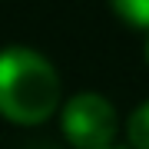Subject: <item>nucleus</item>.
Segmentation results:
<instances>
[{"instance_id": "1", "label": "nucleus", "mask_w": 149, "mask_h": 149, "mask_svg": "<svg viewBox=\"0 0 149 149\" xmlns=\"http://www.w3.org/2000/svg\"><path fill=\"white\" fill-rule=\"evenodd\" d=\"M60 106V73L30 47L0 50V116L20 126H37Z\"/></svg>"}, {"instance_id": "2", "label": "nucleus", "mask_w": 149, "mask_h": 149, "mask_svg": "<svg viewBox=\"0 0 149 149\" xmlns=\"http://www.w3.org/2000/svg\"><path fill=\"white\" fill-rule=\"evenodd\" d=\"M63 136L73 149H109L119 133L116 109L106 96L100 93H76L63 103L60 113Z\"/></svg>"}, {"instance_id": "3", "label": "nucleus", "mask_w": 149, "mask_h": 149, "mask_svg": "<svg viewBox=\"0 0 149 149\" xmlns=\"http://www.w3.org/2000/svg\"><path fill=\"white\" fill-rule=\"evenodd\" d=\"M126 136L133 149H149V100L133 109V116L126 123Z\"/></svg>"}, {"instance_id": "4", "label": "nucleus", "mask_w": 149, "mask_h": 149, "mask_svg": "<svg viewBox=\"0 0 149 149\" xmlns=\"http://www.w3.org/2000/svg\"><path fill=\"white\" fill-rule=\"evenodd\" d=\"M126 23H133L139 30H149V0H109Z\"/></svg>"}, {"instance_id": "5", "label": "nucleus", "mask_w": 149, "mask_h": 149, "mask_svg": "<svg viewBox=\"0 0 149 149\" xmlns=\"http://www.w3.org/2000/svg\"><path fill=\"white\" fill-rule=\"evenodd\" d=\"M143 53H146V63H149V30H146V50Z\"/></svg>"}, {"instance_id": "6", "label": "nucleus", "mask_w": 149, "mask_h": 149, "mask_svg": "<svg viewBox=\"0 0 149 149\" xmlns=\"http://www.w3.org/2000/svg\"><path fill=\"white\" fill-rule=\"evenodd\" d=\"M109 149H119V146H109Z\"/></svg>"}, {"instance_id": "7", "label": "nucleus", "mask_w": 149, "mask_h": 149, "mask_svg": "<svg viewBox=\"0 0 149 149\" xmlns=\"http://www.w3.org/2000/svg\"><path fill=\"white\" fill-rule=\"evenodd\" d=\"M47 149H50V146H47Z\"/></svg>"}]
</instances>
